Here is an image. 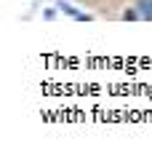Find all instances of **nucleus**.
<instances>
[{"label": "nucleus", "instance_id": "f257e3e1", "mask_svg": "<svg viewBox=\"0 0 152 155\" xmlns=\"http://www.w3.org/2000/svg\"><path fill=\"white\" fill-rule=\"evenodd\" d=\"M136 11L141 19H152V0H139L136 3Z\"/></svg>", "mask_w": 152, "mask_h": 155}]
</instances>
